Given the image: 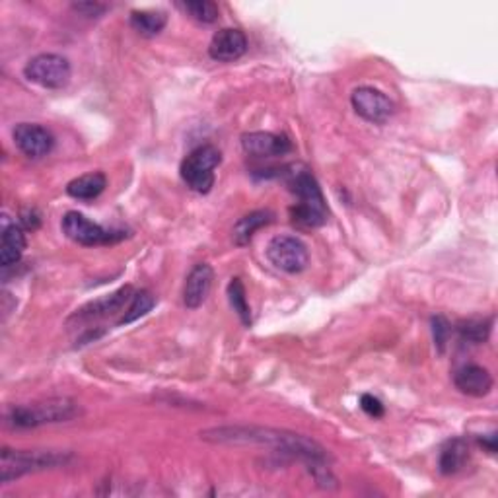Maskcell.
I'll return each instance as SVG.
<instances>
[{"label":"cell","instance_id":"cell-1","mask_svg":"<svg viewBox=\"0 0 498 498\" xmlns=\"http://www.w3.org/2000/svg\"><path fill=\"white\" fill-rule=\"evenodd\" d=\"M200 438L205 442L212 444H236V446H267L275 449L280 456H290L296 459H302L304 464L310 467L327 464L329 454L324 446H319L312 438L304 434H296L289 431L269 429V426H217V429H209L200 432Z\"/></svg>","mask_w":498,"mask_h":498},{"label":"cell","instance_id":"cell-2","mask_svg":"<svg viewBox=\"0 0 498 498\" xmlns=\"http://www.w3.org/2000/svg\"><path fill=\"white\" fill-rule=\"evenodd\" d=\"M290 191L298 197V203L290 209L292 222L306 228L324 227L327 222V205L322 189L310 170L290 172Z\"/></svg>","mask_w":498,"mask_h":498},{"label":"cell","instance_id":"cell-3","mask_svg":"<svg viewBox=\"0 0 498 498\" xmlns=\"http://www.w3.org/2000/svg\"><path fill=\"white\" fill-rule=\"evenodd\" d=\"M73 461V454L57 449H10L0 454V481L4 485L30 473L63 467Z\"/></svg>","mask_w":498,"mask_h":498},{"label":"cell","instance_id":"cell-4","mask_svg":"<svg viewBox=\"0 0 498 498\" xmlns=\"http://www.w3.org/2000/svg\"><path fill=\"white\" fill-rule=\"evenodd\" d=\"M80 414L78 403L67 397L47 399L40 403H31V405L12 407L6 413V422L14 429H38L43 424L53 422H67L73 421Z\"/></svg>","mask_w":498,"mask_h":498},{"label":"cell","instance_id":"cell-5","mask_svg":"<svg viewBox=\"0 0 498 498\" xmlns=\"http://www.w3.org/2000/svg\"><path fill=\"white\" fill-rule=\"evenodd\" d=\"M222 162V154L217 147L203 145L189 152V156L182 162V180L189 189L197 193H209L215 185V170Z\"/></svg>","mask_w":498,"mask_h":498},{"label":"cell","instance_id":"cell-6","mask_svg":"<svg viewBox=\"0 0 498 498\" xmlns=\"http://www.w3.org/2000/svg\"><path fill=\"white\" fill-rule=\"evenodd\" d=\"M23 75L33 84H38L47 90H61L70 82V63L68 58L63 55H55V53H41L38 57H33L28 61V65L23 67Z\"/></svg>","mask_w":498,"mask_h":498},{"label":"cell","instance_id":"cell-7","mask_svg":"<svg viewBox=\"0 0 498 498\" xmlns=\"http://www.w3.org/2000/svg\"><path fill=\"white\" fill-rule=\"evenodd\" d=\"M63 232L68 240L88 247L110 245L125 238V232L103 228L76 210H70L63 217Z\"/></svg>","mask_w":498,"mask_h":498},{"label":"cell","instance_id":"cell-8","mask_svg":"<svg viewBox=\"0 0 498 498\" xmlns=\"http://www.w3.org/2000/svg\"><path fill=\"white\" fill-rule=\"evenodd\" d=\"M267 259L289 275H298L310 263V252L296 236H275L267 245Z\"/></svg>","mask_w":498,"mask_h":498},{"label":"cell","instance_id":"cell-9","mask_svg":"<svg viewBox=\"0 0 498 498\" xmlns=\"http://www.w3.org/2000/svg\"><path fill=\"white\" fill-rule=\"evenodd\" d=\"M351 103L364 121L374 125H384L396 113V105L384 92L370 86H360L352 92Z\"/></svg>","mask_w":498,"mask_h":498},{"label":"cell","instance_id":"cell-10","mask_svg":"<svg viewBox=\"0 0 498 498\" xmlns=\"http://www.w3.org/2000/svg\"><path fill=\"white\" fill-rule=\"evenodd\" d=\"M12 135H14V142L20 152L31 160L47 156L55 147V137L51 130L38 123H20Z\"/></svg>","mask_w":498,"mask_h":498},{"label":"cell","instance_id":"cell-11","mask_svg":"<svg viewBox=\"0 0 498 498\" xmlns=\"http://www.w3.org/2000/svg\"><path fill=\"white\" fill-rule=\"evenodd\" d=\"M133 287H123L113 294H108L103 296V298L96 300V302H90L88 306L80 307V310L73 316V319H76V322H93V319H102V317H110V316H115L120 314L123 310H127V304H130V300H133ZM125 314V312H123Z\"/></svg>","mask_w":498,"mask_h":498},{"label":"cell","instance_id":"cell-12","mask_svg":"<svg viewBox=\"0 0 498 498\" xmlns=\"http://www.w3.org/2000/svg\"><path fill=\"white\" fill-rule=\"evenodd\" d=\"M247 51V38L238 28H224L212 35L209 45V55L218 63L238 61Z\"/></svg>","mask_w":498,"mask_h":498},{"label":"cell","instance_id":"cell-13","mask_svg":"<svg viewBox=\"0 0 498 498\" xmlns=\"http://www.w3.org/2000/svg\"><path fill=\"white\" fill-rule=\"evenodd\" d=\"M242 147L249 156L272 158V156H284V154L290 152L292 142L284 135L255 130V133H245L242 137Z\"/></svg>","mask_w":498,"mask_h":498},{"label":"cell","instance_id":"cell-14","mask_svg":"<svg viewBox=\"0 0 498 498\" xmlns=\"http://www.w3.org/2000/svg\"><path fill=\"white\" fill-rule=\"evenodd\" d=\"M212 280H215V271L209 263H197L191 269L183 287V304L189 310H197L205 304L212 289Z\"/></svg>","mask_w":498,"mask_h":498},{"label":"cell","instance_id":"cell-15","mask_svg":"<svg viewBox=\"0 0 498 498\" xmlns=\"http://www.w3.org/2000/svg\"><path fill=\"white\" fill-rule=\"evenodd\" d=\"M454 382L461 394L471 396V397L489 396L493 389V384H494L491 372L477 364L461 366V369L454 376Z\"/></svg>","mask_w":498,"mask_h":498},{"label":"cell","instance_id":"cell-16","mask_svg":"<svg viewBox=\"0 0 498 498\" xmlns=\"http://www.w3.org/2000/svg\"><path fill=\"white\" fill-rule=\"evenodd\" d=\"M26 249V234L14 222L4 220L3 244H0V265L12 267L16 265Z\"/></svg>","mask_w":498,"mask_h":498},{"label":"cell","instance_id":"cell-17","mask_svg":"<svg viewBox=\"0 0 498 498\" xmlns=\"http://www.w3.org/2000/svg\"><path fill=\"white\" fill-rule=\"evenodd\" d=\"M105 187H108V177L102 172H90L70 182L67 193L78 200H93L105 191Z\"/></svg>","mask_w":498,"mask_h":498},{"label":"cell","instance_id":"cell-18","mask_svg":"<svg viewBox=\"0 0 498 498\" xmlns=\"http://www.w3.org/2000/svg\"><path fill=\"white\" fill-rule=\"evenodd\" d=\"M272 222V212L271 210H253L249 212V215L242 217L238 222H236V227L232 230L234 236V244L236 245H247L252 242V238L255 236L257 230H261L267 224Z\"/></svg>","mask_w":498,"mask_h":498},{"label":"cell","instance_id":"cell-19","mask_svg":"<svg viewBox=\"0 0 498 498\" xmlns=\"http://www.w3.org/2000/svg\"><path fill=\"white\" fill-rule=\"evenodd\" d=\"M165 23H168V14L162 10H135L130 12V26L145 38H154L158 35Z\"/></svg>","mask_w":498,"mask_h":498},{"label":"cell","instance_id":"cell-20","mask_svg":"<svg viewBox=\"0 0 498 498\" xmlns=\"http://www.w3.org/2000/svg\"><path fill=\"white\" fill-rule=\"evenodd\" d=\"M469 459V446L461 438L449 440L440 454V471L444 476H454L459 469H464L466 461Z\"/></svg>","mask_w":498,"mask_h":498},{"label":"cell","instance_id":"cell-21","mask_svg":"<svg viewBox=\"0 0 498 498\" xmlns=\"http://www.w3.org/2000/svg\"><path fill=\"white\" fill-rule=\"evenodd\" d=\"M228 302L232 306V310L242 319V324L245 327L252 325V307H249V302H247L244 282L238 277L232 279L228 284Z\"/></svg>","mask_w":498,"mask_h":498},{"label":"cell","instance_id":"cell-22","mask_svg":"<svg viewBox=\"0 0 498 498\" xmlns=\"http://www.w3.org/2000/svg\"><path fill=\"white\" fill-rule=\"evenodd\" d=\"M154 304H156V298H154V294L148 292V290H140V292H135L133 300H130L129 307L125 310L123 317L120 319V325H127V324H133L137 322L138 317L147 316Z\"/></svg>","mask_w":498,"mask_h":498},{"label":"cell","instance_id":"cell-23","mask_svg":"<svg viewBox=\"0 0 498 498\" xmlns=\"http://www.w3.org/2000/svg\"><path fill=\"white\" fill-rule=\"evenodd\" d=\"M491 325L493 324L489 319H464V322L458 324V331L466 341L481 345V342H487L491 335Z\"/></svg>","mask_w":498,"mask_h":498},{"label":"cell","instance_id":"cell-24","mask_svg":"<svg viewBox=\"0 0 498 498\" xmlns=\"http://www.w3.org/2000/svg\"><path fill=\"white\" fill-rule=\"evenodd\" d=\"M185 14L200 23H215L218 20V6L209 0H193V3H177Z\"/></svg>","mask_w":498,"mask_h":498},{"label":"cell","instance_id":"cell-25","mask_svg":"<svg viewBox=\"0 0 498 498\" xmlns=\"http://www.w3.org/2000/svg\"><path fill=\"white\" fill-rule=\"evenodd\" d=\"M449 333H452V327H449L448 319L442 316L432 317V335H434V345L438 347V351L444 352Z\"/></svg>","mask_w":498,"mask_h":498},{"label":"cell","instance_id":"cell-26","mask_svg":"<svg viewBox=\"0 0 498 498\" xmlns=\"http://www.w3.org/2000/svg\"><path fill=\"white\" fill-rule=\"evenodd\" d=\"M360 407L366 414H370V417L378 419V417H382L384 414V405H382V401H379L378 397L370 396V394H364L360 397Z\"/></svg>","mask_w":498,"mask_h":498},{"label":"cell","instance_id":"cell-27","mask_svg":"<svg viewBox=\"0 0 498 498\" xmlns=\"http://www.w3.org/2000/svg\"><path fill=\"white\" fill-rule=\"evenodd\" d=\"M73 8L76 12H80L82 16H88V18H98L100 14H103L105 12V4H100V3H78V4H73Z\"/></svg>","mask_w":498,"mask_h":498},{"label":"cell","instance_id":"cell-28","mask_svg":"<svg viewBox=\"0 0 498 498\" xmlns=\"http://www.w3.org/2000/svg\"><path fill=\"white\" fill-rule=\"evenodd\" d=\"M23 218H22V222L23 224H26V227L28 228H31V230H35V228H38L40 227V217L38 215H35V210H26V212H23V215H22Z\"/></svg>","mask_w":498,"mask_h":498},{"label":"cell","instance_id":"cell-29","mask_svg":"<svg viewBox=\"0 0 498 498\" xmlns=\"http://www.w3.org/2000/svg\"><path fill=\"white\" fill-rule=\"evenodd\" d=\"M479 444H481L483 448H487V452H489V454H494V452H496V434L483 436L481 440H479Z\"/></svg>","mask_w":498,"mask_h":498}]
</instances>
